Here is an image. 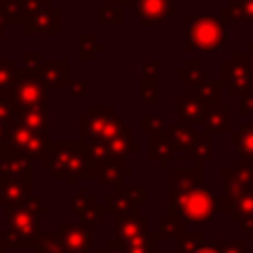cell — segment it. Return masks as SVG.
<instances>
[{"mask_svg": "<svg viewBox=\"0 0 253 253\" xmlns=\"http://www.w3.org/2000/svg\"><path fill=\"white\" fill-rule=\"evenodd\" d=\"M49 213V206L34 194L24 202L6 208V231H2L6 249H34L42 233L40 215Z\"/></svg>", "mask_w": 253, "mask_h": 253, "instance_id": "1", "label": "cell"}, {"mask_svg": "<svg viewBox=\"0 0 253 253\" xmlns=\"http://www.w3.org/2000/svg\"><path fill=\"white\" fill-rule=\"evenodd\" d=\"M40 162L53 178H67L69 186H77L79 178H93V166L79 142H51Z\"/></svg>", "mask_w": 253, "mask_h": 253, "instance_id": "2", "label": "cell"}, {"mask_svg": "<svg viewBox=\"0 0 253 253\" xmlns=\"http://www.w3.org/2000/svg\"><path fill=\"white\" fill-rule=\"evenodd\" d=\"M186 45L188 53L192 51H215L227 42L229 22L221 14H200L186 16Z\"/></svg>", "mask_w": 253, "mask_h": 253, "instance_id": "3", "label": "cell"}, {"mask_svg": "<svg viewBox=\"0 0 253 253\" xmlns=\"http://www.w3.org/2000/svg\"><path fill=\"white\" fill-rule=\"evenodd\" d=\"M168 211L184 223H206L219 211V196L211 186H202L168 198Z\"/></svg>", "mask_w": 253, "mask_h": 253, "instance_id": "4", "label": "cell"}, {"mask_svg": "<svg viewBox=\"0 0 253 253\" xmlns=\"http://www.w3.org/2000/svg\"><path fill=\"white\" fill-rule=\"evenodd\" d=\"M6 97L14 105L16 111L47 109L49 107L47 87L42 81L38 71H28V69L18 71V75L14 79V85H12V89H10V93Z\"/></svg>", "mask_w": 253, "mask_h": 253, "instance_id": "5", "label": "cell"}, {"mask_svg": "<svg viewBox=\"0 0 253 253\" xmlns=\"http://www.w3.org/2000/svg\"><path fill=\"white\" fill-rule=\"evenodd\" d=\"M221 83L229 89L231 97H245L253 93V69L247 51H233L221 61Z\"/></svg>", "mask_w": 253, "mask_h": 253, "instance_id": "6", "label": "cell"}, {"mask_svg": "<svg viewBox=\"0 0 253 253\" xmlns=\"http://www.w3.org/2000/svg\"><path fill=\"white\" fill-rule=\"evenodd\" d=\"M2 144H6L8 148L24 154L30 160H34V158L42 160V156L47 152L51 140H49V132H34L30 128L12 125L6 130Z\"/></svg>", "mask_w": 253, "mask_h": 253, "instance_id": "7", "label": "cell"}, {"mask_svg": "<svg viewBox=\"0 0 253 253\" xmlns=\"http://www.w3.org/2000/svg\"><path fill=\"white\" fill-rule=\"evenodd\" d=\"M115 115L113 105H89L85 113L77 117V142H85L89 138H101L105 125Z\"/></svg>", "mask_w": 253, "mask_h": 253, "instance_id": "8", "label": "cell"}, {"mask_svg": "<svg viewBox=\"0 0 253 253\" xmlns=\"http://www.w3.org/2000/svg\"><path fill=\"white\" fill-rule=\"evenodd\" d=\"M71 211L77 215V221L87 225V227H93L103 223L105 217H107V208L105 204H99L95 200V196L87 194V188L85 186H79L77 188V194L71 198Z\"/></svg>", "mask_w": 253, "mask_h": 253, "instance_id": "9", "label": "cell"}, {"mask_svg": "<svg viewBox=\"0 0 253 253\" xmlns=\"http://www.w3.org/2000/svg\"><path fill=\"white\" fill-rule=\"evenodd\" d=\"M130 8L142 26L166 24L178 12L174 0H132Z\"/></svg>", "mask_w": 253, "mask_h": 253, "instance_id": "10", "label": "cell"}, {"mask_svg": "<svg viewBox=\"0 0 253 253\" xmlns=\"http://www.w3.org/2000/svg\"><path fill=\"white\" fill-rule=\"evenodd\" d=\"M204 186V162H196L188 168H168V198L202 188Z\"/></svg>", "mask_w": 253, "mask_h": 253, "instance_id": "11", "label": "cell"}, {"mask_svg": "<svg viewBox=\"0 0 253 253\" xmlns=\"http://www.w3.org/2000/svg\"><path fill=\"white\" fill-rule=\"evenodd\" d=\"M59 237L67 253H89L93 247V227H87L79 221H61Z\"/></svg>", "mask_w": 253, "mask_h": 253, "instance_id": "12", "label": "cell"}, {"mask_svg": "<svg viewBox=\"0 0 253 253\" xmlns=\"http://www.w3.org/2000/svg\"><path fill=\"white\" fill-rule=\"evenodd\" d=\"M150 215L148 213H134V215H113L115 225V239H119L123 245L138 239L148 231Z\"/></svg>", "mask_w": 253, "mask_h": 253, "instance_id": "13", "label": "cell"}, {"mask_svg": "<svg viewBox=\"0 0 253 253\" xmlns=\"http://www.w3.org/2000/svg\"><path fill=\"white\" fill-rule=\"evenodd\" d=\"M0 178L32 180V160L6 144H0Z\"/></svg>", "mask_w": 253, "mask_h": 253, "instance_id": "14", "label": "cell"}, {"mask_svg": "<svg viewBox=\"0 0 253 253\" xmlns=\"http://www.w3.org/2000/svg\"><path fill=\"white\" fill-rule=\"evenodd\" d=\"M132 176V170L123 166V162L119 160H105L101 162L99 166H93V180L99 188H105V186H123L126 178Z\"/></svg>", "mask_w": 253, "mask_h": 253, "instance_id": "15", "label": "cell"}, {"mask_svg": "<svg viewBox=\"0 0 253 253\" xmlns=\"http://www.w3.org/2000/svg\"><path fill=\"white\" fill-rule=\"evenodd\" d=\"M24 34H59V8L49 6L22 22Z\"/></svg>", "mask_w": 253, "mask_h": 253, "instance_id": "16", "label": "cell"}, {"mask_svg": "<svg viewBox=\"0 0 253 253\" xmlns=\"http://www.w3.org/2000/svg\"><path fill=\"white\" fill-rule=\"evenodd\" d=\"M204 111H206V105L200 99H196L188 93H182V95L176 97V117H178L176 121L186 123L194 128H202Z\"/></svg>", "mask_w": 253, "mask_h": 253, "instance_id": "17", "label": "cell"}, {"mask_svg": "<svg viewBox=\"0 0 253 253\" xmlns=\"http://www.w3.org/2000/svg\"><path fill=\"white\" fill-rule=\"evenodd\" d=\"M32 196V180L26 178H0V206L10 208Z\"/></svg>", "mask_w": 253, "mask_h": 253, "instance_id": "18", "label": "cell"}, {"mask_svg": "<svg viewBox=\"0 0 253 253\" xmlns=\"http://www.w3.org/2000/svg\"><path fill=\"white\" fill-rule=\"evenodd\" d=\"M202 128H206L211 134H227L231 132V107L229 105H208L204 111V125Z\"/></svg>", "mask_w": 253, "mask_h": 253, "instance_id": "19", "label": "cell"}, {"mask_svg": "<svg viewBox=\"0 0 253 253\" xmlns=\"http://www.w3.org/2000/svg\"><path fill=\"white\" fill-rule=\"evenodd\" d=\"M148 158L152 162H158L160 168H168L170 162H174L178 158V150L172 144L170 136L164 132H156L150 134V142H148Z\"/></svg>", "mask_w": 253, "mask_h": 253, "instance_id": "20", "label": "cell"}, {"mask_svg": "<svg viewBox=\"0 0 253 253\" xmlns=\"http://www.w3.org/2000/svg\"><path fill=\"white\" fill-rule=\"evenodd\" d=\"M38 73L45 83V87L63 89L69 83V63L65 59H47V61L43 59Z\"/></svg>", "mask_w": 253, "mask_h": 253, "instance_id": "21", "label": "cell"}, {"mask_svg": "<svg viewBox=\"0 0 253 253\" xmlns=\"http://www.w3.org/2000/svg\"><path fill=\"white\" fill-rule=\"evenodd\" d=\"M245 190L243 186L235 180V176L229 172V168L221 170V196H219V211L221 213H231V210L239 204V200L243 198Z\"/></svg>", "mask_w": 253, "mask_h": 253, "instance_id": "22", "label": "cell"}, {"mask_svg": "<svg viewBox=\"0 0 253 253\" xmlns=\"http://www.w3.org/2000/svg\"><path fill=\"white\" fill-rule=\"evenodd\" d=\"M211 148H213V134L208 132L206 128H200L196 132L192 144L184 150V156H186V160H190L194 164L196 162H206V160H211V156H213Z\"/></svg>", "mask_w": 253, "mask_h": 253, "instance_id": "23", "label": "cell"}, {"mask_svg": "<svg viewBox=\"0 0 253 253\" xmlns=\"http://www.w3.org/2000/svg\"><path fill=\"white\" fill-rule=\"evenodd\" d=\"M184 93H188V95L200 99L206 107H208V105H217V103H221L223 83H221V79L213 77V79L202 81V83H198V85H188Z\"/></svg>", "mask_w": 253, "mask_h": 253, "instance_id": "24", "label": "cell"}, {"mask_svg": "<svg viewBox=\"0 0 253 253\" xmlns=\"http://www.w3.org/2000/svg\"><path fill=\"white\" fill-rule=\"evenodd\" d=\"M14 125L30 128L34 132H47L49 130V113L47 109H24L16 111Z\"/></svg>", "mask_w": 253, "mask_h": 253, "instance_id": "25", "label": "cell"}, {"mask_svg": "<svg viewBox=\"0 0 253 253\" xmlns=\"http://www.w3.org/2000/svg\"><path fill=\"white\" fill-rule=\"evenodd\" d=\"M229 219L231 223H237L249 235V239H253V190L243 194L239 204L231 210Z\"/></svg>", "mask_w": 253, "mask_h": 253, "instance_id": "26", "label": "cell"}, {"mask_svg": "<svg viewBox=\"0 0 253 253\" xmlns=\"http://www.w3.org/2000/svg\"><path fill=\"white\" fill-rule=\"evenodd\" d=\"M107 150H109V158L111 160H119L123 162L125 158H128L132 152L140 150V142L132 138L130 130L128 132H121L119 136L107 140Z\"/></svg>", "mask_w": 253, "mask_h": 253, "instance_id": "27", "label": "cell"}, {"mask_svg": "<svg viewBox=\"0 0 253 253\" xmlns=\"http://www.w3.org/2000/svg\"><path fill=\"white\" fill-rule=\"evenodd\" d=\"M213 71L211 69H206L202 59H188L186 65L182 69L176 71V79L184 81L186 87L188 85H198L202 81H208V79H213Z\"/></svg>", "mask_w": 253, "mask_h": 253, "instance_id": "28", "label": "cell"}, {"mask_svg": "<svg viewBox=\"0 0 253 253\" xmlns=\"http://www.w3.org/2000/svg\"><path fill=\"white\" fill-rule=\"evenodd\" d=\"M231 146L237 158L253 162V123H245L237 132H231Z\"/></svg>", "mask_w": 253, "mask_h": 253, "instance_id": "29", "label": "cell"}, {"mask_svg": "<svg viewBox=\"0 0 253 253\" xmlns=\"http://www.w3.org/2000/svg\"><path fill=\"white\" fill-rule=\"evenodd\" d=\"M221 16L231 22H243L253 24V0H229L227 6H223Z\"/></svg>", "mask_w": 253, "mask_h": 253, "instance_id": "30", "label": "cell"}, {"mask_svg": "<svg viewBox=\"0 0 253 253\" xmlns=\"http://www.w3.org/2000/svg\"><path fill=\"white\" fill-rule=\"evenodd\" d=\"M103 51H105V43L99 42L95 34L77 36V59L79 61H95L97 55Z\"/></svg>", "mask_w": 253, "mask_h": 253, "instance_id": "31", "label": "cell"}, {"mask_svg": "<svg viewBox=\"0 0 253 253\" xmlns=\"http://www.w3.org/2000/svg\"><path fill=\"white\" fill-rule=\"evenodd\" d=\"M196 132H198V128H194V126H190L186 123H180V121L170 123L166 126V134L170 136V140L176 146V150H186L192 144Z\"/></svg>", "mask_w": 253, "mask_h": 253, "instance_id": "32", "label": "cell"}, {"mask_svg": "<svg viewBox=\"0 0 253 253\" xmlns=\"http://www.w3.org/2000/svg\"><path fill=\"white\" fill-rule=\"evenodd\" d=\"M184 227H186V223L178 215L166 211L158 217V231L156 233H158L160 241H170V239H178L186 231Z\"/></svg>", "mask_w": 253, "mask_h": 253, "instance_id": "33", "label": "cell"}, {"mask_svg": "<svg viewBox=\"0 0 253 253\" xmlns=\"http://www.w3.org/2000/svg\"><path fill=\"white\" fill-rule=\"evenodd\" d=\"M34 253H67L59 231H42L40 237L36 239V245L32 249Z\"/></svg>", "mask_w": 253, "mask_h": 253, "instance_id": "34", "label": "cell"}, {"mask_svg": "<svg viewBox=\"0 0 253 253\" xmlns=\"http://www.w3.org/2000/svg\"><path fill=\"white\" fill-rule=\"evenodd\" d=\"M160 237L156 231H146L138 239L125 245V253H160Z\"/></svg>", "mask_w": 253, "mask_h": 253, "instance_id": "35", "label": "cell"}, {"mask_svg": "<svg viewBox=\"0 0 253 253\" xmlns=\"http://www.w3.org/2000/svg\"><path fill=\"white\" fill-rule=\"evenodd\" d=\"M227 168L235 176V180L243 186L245 192L253 190V162H247V160H241V158H233Z\"/></svg>", "mask_w": 253, "mask_h": 253, "instance_id": "36", "label": "cell"}, {"mask_svg": "<svg viewBox=\"0 0 253 253\" xmlns=\"http://www.w3.org/2000/svg\"><path fill=\"white\" fill-rule=\"evenodd\" d=\"M85 150L87 160L91 162V166H99L101 162L109 160V150H107V142L103 138H89L85 142H79Z\"/></svg>", "mask_w": 253, "mask_h": 253, "instance_id": "37", "label": "cell"}, {"mask_svg": "<svg viewBox=\"0 0 253 253\" xmlns=\"http://www.w3.org/2000/svg\"><path fill=\"white\" fill-rule=\"evenodd\" d=\"M168 126L166 119L162 113H144L140 115V130L144 134H156V132H164Z\"/></svg>", "mask_w": 253, "mask_h": 253, "instance_id": "38", "label": "cell"}, {"mask_svg": "<svg viewBox=\"0 0 253 253\" xmlns=\"http://www.w3.org/2000/svg\"><path fill=\"white\" fill-rule=\"evenodd\" d=\"M206 241L202 231H184L178 239H176V253H194L202 243Z\"/></svg>", "mask_w": 253, "mask_h": 253, "instance_id": "39", "label": "cell"}, {"mask_svg": "<svg viewBox=\"0 0 253 253\" xmlns=\"http://www.w3.org/2000/svg\"><path fill=\"white\" fill-rule=\"evenodd\" d=\"M95 20L99 26H121L123 24V8L117 6H99L95 12Z\"/></svg>", "mask_w": 253, "mask_h": 253, "instance_id": "40", "label": "cell"}, {"mask_svg": "<svg viewBox=\"0 0 253 253\" xmlns=\"http://www.w3.org/2000/svg\"><path fill=\"white\" fill-rule=\"evenodd\" d=\"M16 75H18L16 63L12 59H2L0 61V95H8L10 93Z\"/></svg>", "mask_w": 253, "mask_h": 253, "instance_id": "41", "label": "cell"}, {"mask_svg": "<svg viewBox=\"0 0 253 253\" xmlns=\"http://www.w3.org/2000/svg\"><path fill=\"white\" fill-rule=\"evenodd\" d=\"M123 190L130 198V202L136 204L138 208L150 204V188L148 186H125L123 184Z\"/></svg>", "mask_w": 253, "mask_h": 253, "instance_id": "42", "label": "cell"}, {"mask_svg": "<svg viewBox=\"0 0 253 253\" xmlns=\"http://www.w3.org/2000/svg\"><path fill=\"white\" fill-rule=\"evenodd\" d=\"M160 81V63L156 59H148L140 65V83L158 85Z\"/></svg>", "mask_w": 253, "mask_h": 253, "instance_id": "43", "label": "cell"}, {"mask_svg": "<svg viewBox=\"0 0 253 253\" xmlns=\"http://www.w3.org/2000/svg\"><path fill=\"white\" fill-rule=\"evenodd\" d=\"M14 115H16L14 105L8 101L6 95H0V125H2L6 130L14 125Z\"/></svg>", "mask_w": 253, "mask_h": 253, "instance_id": "44", "label": "cell"}, {"mask_svg": "<svg viewBox=\"0 0 253 253\" xmlns=\"http://www.w3.org/2000/svg\"><path fill=\"white\" fill-rule=\"evenodd\" d=\"M22 2V12H24V20L34 16V14H40L42 10H47L51 4V0H20Z\"/></svg>", "mask_w": 253, "mask_h": 253, "instance_id": "45", "label": "cell"}, {"mask_svg": "<svg viewBox=\"0 0 253 253\" xmlns=\"http://www.w3.org/2000/svg\"><path fill=\"white\" fill-rule=\"evenodd\" d=\"M140 103L144 105H158L160 103V95H158V85H150V83H140Z\"/></svg>", "mask_w": 253, "mask_h": 253, "instance_id": "46", "label": "cell"}, {"mask_svg": "<svg viewBox=\"0 0 253 253\" xmlns=\"http://www.w3.org/2000/svg\"><path fill=\"white\" fill-rule=\"evenodd\" d=\"M221 253H249V241L247 239L221 241Z\"/></svg>", "mask_w": 253, "mask_h": 253, "instance_id": "47", "label": "cell"}, {"mask_svg": "<svg viewBox=\"0 0 253 253\" xmlns=\"http://www.w3.org/2000/svg\"><path fill=\"white\" fill-rule=\"evenodd\" d=\"M67 95L69 97H85L87 95V79H69L67 83Z\"/></svg>", "mask_w": 253, "mask_h": 253, "instance_id": "48", "label": "cell"}, {"mask_svg": "<svg viewBox=\"0 0 253 253\" xmlns=\"http://www.w3.org/2000/svg\"><path fill=\"white\" fill-rule=\"evenodd\" d=\"M22 57H24V69L28 71H38L43 63V57L40 51H26Z\"/></svg>", "mask_w": 253, "mask_h": 253, "instance_id": "49", "label": "cell"}, {"mask_svg": "<svg viewBox=\"0 0 253 253\" xmlns=\"http://www.w3.org/2000/svg\"><path fill=\"white\" fill-rule=\"evenodd\" d=\"M95 253H125V245L119 239H107Z\"/></svg>", "mask_w": 253, "mask_h": 253, "instance_id": "50", "label": "cell"}, {"mask_svg": "<svg viewBox=\"0 0 253 253\" xmlns=\"http://www.w3.org/2000/svg\"><path fill=\"white\" fill-rule=\"evenodd\" d=\"M194 253H221V241L215 239H206Z\"/></svg>", "mask_w": 253, "mask_h": 253, "instance_id": "51", "label": "cell"}, {"mask_svg": "<svg viewBox=\"0 0 253 253\" xmlns=\"http://www.w3.org/2000/svg\"><path fill=\"white\" fill-rule=\"evenodd\" d=\"M239 113L243 117H253V93L239 99Z\"/></svg>", "mask_w": 253, "mask_h": 253, "instance_id": "52", "label": "cell"}, {"mask_svg": "<svg viewBox=\"0 0 253 253\" xmlns=\"http://www.w3.org/2000/svg\"><path fill=\"white\" fill-rule=\"evenodd\" d=\"M107 6H117V8H125V6H130L132 0H105Z\"/></svg>", "mask_w": 253, "mask_h": 253, "instance_id": "53", "label": "cell"}, {"mask_svg": "<svg viewBox=\"0 0 253 253\" xmlns=\"http://www.w3.org/2000/svg\"><path fill=\"white\" fill-rule=\"evenodd\" d=\"M247 53H249V61H251V69H253V42L247 45Z\"/></svg>", "mask_w": 253, "mask_h": 253, "instance_id": "54", "label": "cell"}, {"mask_svg": "<svg viewBox=\"0 0 253 253\" xmlns=\"http://www.w3.org/2000/svg\"><path fill=\"white\" fill-rule=\"evenodd\" d=\"M8 249H6V245H4V237H2V233H0V253H6Z\"/></svg>", "mask_w": 253, "mask_h": 253, "instance_id": "55", "label": "cell"}, {"mask_svg": "<svg viewBox=\"0 0 253 253\" xmlns=\"http://www.w3.org/2000/svg\"><path fill=\"white\" fill-rule=\"evenodd\" d=\"M4 134H6V128H4V126L0 125V144L4 142Z\"/></svg>", "mask_w": 253, "mask_h": 253, "instance_id": "56", "label": "cell"}, {"mask_svg": "<svg viewBox=\"0 0 253 253\" xmlns=\"http://www.w3.org/2000/svg\"><path fill=\"white\" fill-rule=\"evenodd\" d=\"M6 2H12V0H0V4H6Z\"/></svg>", "mask_w": 253, "mask_h": 253, "instance_id": "57", "label": "cell"}]
</instances>
